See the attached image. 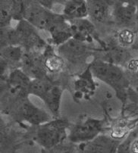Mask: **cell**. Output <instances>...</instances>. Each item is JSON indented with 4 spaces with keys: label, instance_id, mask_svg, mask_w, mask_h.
Segmentation results:
<instances>
[{
    "label": "cell",
    "instance_id": "7c38bea8",
    "mask_svg": "<svg viewBox=\"0 0 138 153\" xmlns=\"http://www.w3.org/2000/svg\"><path fill=\"white\" fill-rule=\"evenodd\" d=\"M44 66L49 72L56 73L60 71L63 68L64 60L62 57L55 54H49L44 61Z\"/></svg>",
    "mask_w": 138,
    "mask_h": 153
},
{
    "label": "cell",
    "instance_id": "ba28073f",
    "mask_svg": "<svg viewBox=\"0 0 138 153\" xmlns=\"http://www.w3.org/2000/svg\"><path fill=\"white\" fill-rule=\"evenodd\" d=\"M61 96H62L61 89L58 86H51L43 100L49 108L55 114L59 112Z\"/></svg>",
    "mask_w": 138,
    "mask_h": 153
},
{
    "label": "cell",
    "instance_id": "5b68a950",
    "mask_svg": "<svg viewBox=\"0 0 138 153\" xmlns=\"http://www.w3.org/2000/svg\"><path fill=\"white\" fill-rule=\"evenodd\" d=\"M61 54L69 59H77L86 53L87 48L84 42L75 39H71L59 49Z\"/></svg>",
    "mask_w": 138,
    "mask_h": 153
},
{
    "label": "cell",
    "instance_id": "4fadbf2b",
    "mask_svg": "<svg viewBox=\"0 0 138 153\" xmlns=\"http://www.w3.org/2000/svg\"><path fill=\"white\" fill-rule=\"evenodd\" d=\"M124 78L123 72L119 68L116 67L115 65H110L109 72H108L107 76H106L105 82L112 85H120Z\"/></svg>",
    "mask_w": 138,
    "mask_h": 153
},
{
    "label": "cell",
    "instance_id": "e0dca14e",
    "mask_svg": "<svg viewBox=\"0 0 138 153\" xmlns=\"http://www.w3.org/2000/svg\"><path fill=\"white\" fill-rule=\"evenodd\" d=\"M110 55L112 59L116 62H126L129 57L128 52L125 49L119 46L112 48L110 51Z\"/></svg>",
    "mask_w": 138,
    "mask_h": 153
},
{
    "label": "cell",
    "instance_id": "5bb4252c",
    "mask_svg": "<svg viewBox=\"0 0 138 153\" xmlns=\"http://www.w3.org/2000/svg\"><path fill=\"white\" fill-rule=\"evenodd\" d=\"M2 55L6 59L11 61H19L22 59L23 54L21 48L17 46H5L2 52Z\"/></svg>",
    "mask_w": 138,
    "mask_h": 153
},
{
    "label": "cell",
    "instance_id": "9c48e42d",
    "mask_svg": "<svg viewBox=\"0 0 138 153\" xmlns=\"http://www.w3.org/2000/svg\"><path fill=\"white\" fill-rule=\"evenodd\" d=\"M9 83L11 87L20 90L28 91L31 80L29 76L25 72L21 70H15L10 74Z\"/></svg>",
    "mask_w": 138,
    "mask_h": 153
},
{
    "label": "cell",
    "instance_id": "2e32d148",
    "mask_svg": "<svg viewBox=\"0 0 138 153\" xmlns=\"http://www.w3.org/2000/svg\"><path fill=\"white\" fill-rule=\"evenodd\" d=\"M1 27H6L9 25L11 17L13 16V5L11 4H2L1 5Z\"/></svg>",
    "mask_w": 138,
    "mask_h": 153
},
{
    "label": "cell",
    "instance_id": "52a82bcc",
    "mask_svg": "<svg viewBox=\"0 0 138 153\" xmlns=\"http://www.w3.org/2000/svg\"><path fill=\"white\" fill-rule=\"evenodd\" d=\"M64 15L74 19H82L88 15V6L84 1H70L65 4Z\"/></svg>",
    "mask_w": 138,
    "mask_h": 153
},
{
    "label": "cell",
    "instance_id": "ffe728a7",
    "mask_svg": "<svg viewBox=\"0 0 138 153\" xmlns=\"http://www.w3.org/2000/svg\"><path fill=\"white\" fill-rule=\"evenodd\" d=\"M129 70L132 71H137L138 70V59H132L128 64Z\"/></svg>",
    "mask_w": 138,
    "mask_h": 153
},
{
    "label": "cell",
    "instance_id": "3957f363",
    "mask_svg": "<svg viewBox=\"0 0 138 153\" xmlns=\"http://www.w3.org/2000/svg\"><path fill=\"white\" fill-rule=\"evenodd\" d=\"M101 124L99 121L89 119L84 124L79 125L74 130L72 138L75 140H86L93 139L99 132Z\"/></svg>",
    "mask_w": 138,
    "mask_h": 153
},
{
    "label": "cell",
    "instance_id": "ac0fdd59",
    "mask_svg": "<svg viewBox=\"0 0 138 153\" xmlns=\"http://www.w3.org/2000/svg\"><path fill=\"white\" fill-rule=\"evenodd\" d=\"M128 132V125L125 121H119L114 126L112 132V137L116 139L123 138Z\"/></svg>",
    "mask_w": 138,
    "mask_h": 153
},
{
    "label": "cell",
    "instance_id": "7a4b0ae2",
    "mask_svg": "<svg viewBox=\"0 0 138 153\" xmlns=\"http://www.w3.org/2000/svg\"><path fill=\"white\" fill-rule=\"evenodd\" d=\"M19 113L23 118L35 125L46 122L49 118V115L45 111L28 101L22 103L19 108Z\"/></svg>",
    "mask_w": 138,
    "mask_h": 153
},
{
    "label": "cell",
    "instance_id": "30bf717a",
    "mask_svg": "<svg viewBox=\"0 0 138 153\" xmlns=\"http://www.w3.org/2000/svg\"><path fill=\"white\" fill-rule=\"evenodd\" d=\"M90 3L88 6V12L90 15L95 21L103 22L107 18L109 14V8L106 4L100 1L91 2Z\"/></svg>",
    "mask_w": 138,
    "mask_h": 153
},
{
    "label": "cell",
    "instance_id": "8992f818",
    "mask_svg": "<svg viewBox=\"0 0 138 153\" xmlns=\"http://www.w3.org/2000/svg\"><path fill=\"white\" fill-rule=\"evenodd\" d=\"M137 11L135 4L131 2H121L116 5L115 16L122 24H128L132 21Z\"/></svg>",
    "mask_w": 138,
    "mask_h": 153
},
{
    "label": "cell",
    "instance_id": "d6986e66",
    "mask_svg": "<svg viewBox=\"0 0 138 153\" xmlns=\"http://www.w3.org/2000/svg\"><path fill=\"white\" fill-rule=\"evenodd\" d=\"M119 40L123 46H129L134 40V34L130 30H123L119 33Z\"/></svg>",
    "mask_w": 138,
    "mask_h": 153
},
{
    "label": "cell",
    "instance_id": "6da1fadb",
    "mask_svg": "<svg viewBox=\"0 0 138 153\" xmlns=\"http://www.w3.org/2000/svg\"><path fill=\"white\" fill-rule=\"evenodd\" d=\"M23 18L33 26L40 29L48 30L51 25L62 20V17L43 8L40 4H29L25 8Z\"/></svg>",
    "mask_w": 138,
    "mask_h": 153
},
{
    "label": "cell",
    "instance_id": "44dd1931",
    "mask_svg": "<svg viewBox=\"0 0 138 153\" xmlns=\"http://www.w3.org/2000/svg\"><path fill=\"white\" fill-rule=\"evenodd\" d=\"M131 150L133 152L138 153V140H135L133 143H132L131 146Z\"/></svg>",
    "mask_w": 138,
    "mask_h": 153
},
{
    "label": "cell",
    "instance_id": "9a60e30c",
    "mask_svg": "<svg viewBox=\"0 0 138 153\" xmlns=\"http://www.w3.org/2000/svg\"><path fill=\"white\" fill-rule=\"evenodd\" d=\"M109 67H110L109 64L98 61L95 62L92 66V71L96 77L105 81L109 72Z\"/></svg>",
    "mask_w": 138,
    "mask_h": 153
},
{
    "label": "cell",
    "instance_id": "8fae6325",
    "mask_svg": "<svg viewBox=\"0 0 138 153\" xmlns=\"http://www.w3.org/2000/svg\"><path fill=\"white\" fill-rule=\"evenodd\" d=\"M50 87L51 85L48 82L45 81L43 79H34V80L31 81L28 86V92L30 94L39 96L43 100Z\"/></svg>",
    "mask_w": 138,
    "mask_h": 153
},
{
    "label": "cell",
    "instance_id": "7402d4cb",
    "mask_svg": "<svg viewBox=\"0 0 138 153\" xmlns=\"http://www.w3.org/2000/svg\"><path fill=\"white\" fill-rule=\"evenodd\" d=\"M137 45H138V39H137Z\"/></svg>",
    "mask_w": 138,
    "mask_h": 153
},
{
    "label": "cell",
    "instance_id": "277c9868",
    "mask_svg": "<svg viewBox=\"0 0 138 153\" xmlns=\"http://www.w3.org/2000/svg\"><path fill=\"white\" fill-rule=\"evenodd\" d=\"M62 131L60 126L50 125L43 127L38 133L37 138L40 144L46 147H50L60 141Z\"/></svg>",
    "mask_w": 138,
    "mask_h": 153
}]
</instances>
